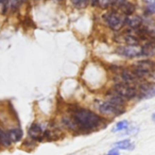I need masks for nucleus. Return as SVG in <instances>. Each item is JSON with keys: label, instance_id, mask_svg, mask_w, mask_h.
Here are the masks:
<instances>
[{"label": "nucleus", "instance_id": "nucleus-20", "mask_svg": "<svg viewBox=\"0 0 155 155\" xmlns=\"http://www.w3.org/2000/svg\"><path fill=\"white\" fill-rule=\"evenodd\" d=\"M106 155H120V153H119V150H117V149L113 148L112 150H110V152H108Z\"/></svg>", "mask_w": 155, "mask_h": 155}, {"label": "nucleus", "instance_id": "nucleus-6", "mask_svg": "<svg viewBox=\"0 0 155 155\" xmlns=\"http://www.w3.org/2000/svg\"><path fill=\"white\" fill-rule=\"evenodd\" d=\"M116 53H118L121 56H124V58H134L141 56V48L138 46H120L116 49Z\"/></svg>", "mask_w": 155, "mask_h": 155}, {"label": "nucleus", "instance_id": "nucleus-15", "mask_svg": "<svg viewBox=\"0 0 155 155\" xmlns=\"http://www.w3.org/2000/svg\"><path fill=\"white\" fill-rule=\"evenodd\" d=\"M11 144H12V142H11V140H10L9 136H8L7 131H5V130H2L0 127V146L8 148V147H10Z\"/></svg>", "mask_w": 155, "mask_h": 155}, {"label": "nucleus", "instance_id": "nucleus-21", "mask_svg": "<svg viewBox=\"0 0 155 155\" xmlns=\"http://www.w3.org/2000/svg\"><path fill=\"white\" fill-rule=\"evenodd\" d=\"M91 3V5H94V7H96V5H99V0H89Z\"/></svg>", "mask_w": 155, "mask_h": 155}, {"label": "nucleus", "instance_id": "nucleus-13", "mask_svg": "<svg viewBox=\"0 0 155 155\" xmlns=\"http://www.w3.org/2000/svg\"><path fill=\"white\" fill-rule=\"evenodd\" d=\"M135 144L131 141L130 139H122L120 141H117L116 143H114V148L117 150H133Z\"/></svg>", "mask_w": 155, "mask_h": 155}, {"label": "nucleus", "instance_id": "nucleus-5", "mask_svg": "<svg viewBox=\"0 0 155 155\" xmlns=\"http://www.w3.org/2000/svg\"><path fill=\"white\" fill-rule=\"evenodd\" d=\"M114 91L124 100H132L134 98H137V89L134 87V85L129 84V83H116L114 86Z\"/></svg>", "mask_w": 155, "mask_h": 155}, {"label": "nucleus", "instance_id": "nucleus-19", "mask_svg": "<svg viewBox=\"0 0 155 155\" xmlns=\"http://www.w3.org/2000/svg\"><path fill=\"white\" fill-rule=\"evenodd\" d=\"M114 0H99V5L102 8H108L110 5H113Z\"/></svg>", "mask_w": 155, "mask_h": 155}, {"label": "nucleus", "instance_id": "nucleus-8", "mask_svg": "<svg viewBox=\"0 0 155 155\" xmlns=\"http://www.w3.org/2000/svg\"><path fill=\"white\" fill-rule=\"evenodd\" d=\"M28 135L32 140H36V141H41L44 139V135H45V130L41 127V124L38 123H32L28 130Z\"/></svg>", "mask_w": 155, "mask_h": 155}, {"label": "nucleus", "instance_id": "nucleus-11", "mask_svg": "<svg viewBox=\"0 0 155 155\" xmlns=\"http://www.w3.org/2000/svg\"><path fill=\"white\" fill-rule=\"evenodd\" d=\"M122 39L127 45L129 46H137L139 44V41L141 39L139 38V36L137 35V33H132V32H127L122 35Z\"/></svg>", "mask_w": 155, "mask_h": 155}, {"label": "nucleus", "instance_id": "nucleus-16", "mask_svg": "<svg viewBox=\"0 0 155 155\" xmlns=\"http://www.w3.org/2000/svg\"><path fill=\"white\" fill-rule=\"evenodd\" d=\"M70 2L75 9L83 10L85 8H87V5L89 3V0H70Z\"/></svg>", "mask_w": 155, "mask_h": 155}, {"label": "nucleus", "instance_id": "nucleus-3", "mask_svg": "<svg viewBox=\"0 0 155 155\" xmlns=\"http://www.w3.org/2000/svg\"><path fill=\"white\" fill-rule=\"evenodd\" d=\"M125 17L122 14L117 12L116 10H110L103 14V19L106 22L108 28H110L113 31H119L125 25Z\"/></svg>", "mask_w": 155, "mask_h": 155}, {"label": "nucleus", "instance_id": "nucleus-23", "mask_svg": "<svg viewBox=\"0 0 155 155\" xmlns=\"http://www.w3.org/2000/svg\"><path fill=\"white\" fill-rule=\"evenodd\" d=\"M26 1H28V0H21V2H26Z\"/></svg>", "mask_w": 155, "mask_h": 155}, {"label": "nucleus", "instance_id": "nucleus-14", "mask_svg": "<svg viewBox=\"0 0 155 155\" xmlns=\"http://www.w3.org/2000/svg\"><path fill=\"white\" fill-rule=\"evenodd\" d=\"M21 3V0H5V2L3 3V8L7 11H16Z\"/></svg>", "mask_w": 155, "mask_h": 155}, {"label": "nucleus", "instance_id": "nucleus-9", "mask_svg": "<svg viewBox=\"0 0 155 155\" xmlns=\"http://www.w3.org/2000/svg\"><path fill=\"white\" fill-rule=\"evenodd\" d=\"M140 48H141V55L147 56V58H153V56H155V41H153V39H147L146 43Z\"/></svg>", "mask_w": 155, "mask_h": 155}, {"label": "nucleus", "instance_id": "nucleus-7", "mask_svg": "<svg viewBox=\"0 0 155 155\" xmlns=\"http://www.w3.org/2000/svg\"><path fill=\"white\" fill-rule=\"evenodd\" d=\"M155 97V86L150 83H140L137 91V98L139 99H151Z\"/></svg>", "mask_w": 155, "mask_h": 155}, {"label": "nucleus", "instance_id": "nucleus-17", "mask_svg": "<svg viewBox=\"0 0 155 155\" xmlns=\"http://www.w3.org/2000/svg\"><path fill=\"white\" fill-rule=\"evenodd\" d=\"M129 127V121L127 120H121L116 123L114 127H113V132H121L125 131Z\"/></svg>", "mask_w": 155, "mask_h": 155}, {"label": "nucleus", "instance_id": "nucleus-1", "mask_svg": "<svg viewBox=\"0 0 155 155\" xmlns=\"http://www.w3.org/2000/svg\"><path fill=\"white\" fill-rule=\"evenodd\" d=\"M71 117L77 123L79 131H91L99 127L104 122V119L100 115L84 107L72 110Z\"/></svg>", "mask_w": 155, "mask_h": 155}, {"label": "nucleus", "instance_id": "nucleus-2", "mask_svg": "<svg viewBox=\"0 0 155 155\" xmlns=\"http://www.w3.org/2000/svg\"><path fill=\"white\" fill-rule=\"evenodd\" d=\"M131 70L133 71V73L138 79L148 78L154 72L155 62H153L152 60H149V58L137 61V62L132 66Z\"/></svg>", "mask_w": 155, "mask_h": 155}, {"label": "nucleus", "instance_id": "nucleus-18", "mask_svg": "<svg viewBox=\"0 0 155 155\" xmlns=\"http://www.w3.org/2000/svg\"><path fill=\"white\" fill-rule=\"evenodd\" d=\"M147 10L150 13L155 14V0H147Z\"/></svg>", "mask_w": 155, "mask_h": 155}, {"label": "nucleus", "instance_id": "nucleus-4", "mask_svg": "<svg viewBox=\"0 0 155 155\" xmlns=\"http://www.w3.org/2000/svg\"><path fill=\"white\" fill-rule=\"evenodd\" d=\"M97 107L99 113L103 115V116H119L122 113H124V110H123L122 106H119L117 104L113 103V102L107 101V100L98 102Z\"/></svg>", "mask_w": 155, "mask_h": 155}, {"label": "nucleus", "instance_id": "nucleus-12", "mask_svg": "<svg viewBox=\"0 0 155 155\" xmlns=\"http://www.w3.org/2000/svg\"><path fill=\"white\" fill-rule=\"evenodd\" d=\"M125 25L132 29V30H136L139 29L140 25H141V18L139 16L136 15H130L125 17Z\"/></svg>", "mask_w": 155, "mask_h": 155}, {"label": "nucleus", "instance_id": "nucleus-22", "mask_svg": "<svg viewBox=\"0 0 155 155\" xmlns=\"http://www.w3.org/2000/svg\"><path fill=\"white\" fill-rule=\"evenodd\" d=\"M152 120H153V121H155V114H153V115H152Z\"/></svg>", "mask_w": 155, "mask_h": 155}, {"label": "nucleus", "instance_id": "nucleus-10", "mask_svg": "<svg viewBox=\"0 0 155 155\" xmlns=\"http://www.w3.org/2000/svg\"><path fill=\"white\" fill-rule=\"evenodd\" d=\"M8 136H9L11 142H18L22 139V136H24V133H22V130L20 127H12V129L8 130L7 131Z\"/></svg>", "mask_w": 155, "mask_h": 155}]
</instances>
